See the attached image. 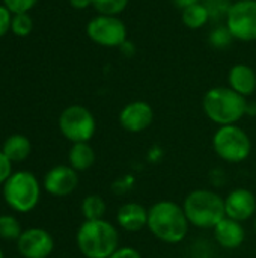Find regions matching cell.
<instances>
[{
	"instance_id": "obj_1",
	"label": "cell",
	"mask_w": 256,
	"mask_h": 258,
	"mask_svg": "<svg viewBox=\"0 0 256 258\" xmlns=\"http://www.w3.org/2000/svg\"><path fill=\"white\" fill-rule=\"evenodd\" d=\"M146 228L157 240L167 245H178L187 237L190 224L183 206L161 200L148 209Z\"/></svg>"
},
{
	"instance_id": "obj_2",
	"label": "cell",
	"mask_w": 256,
	"mask_h": 258,
	"mask_svg": "<svg viewBox=\"0 0 256 258\" xmlns=\"http://www.w3.org/2000/svg\"><path fill=\"white\" fill-rule=\"evenodd\" d=\"M249 101L229 86H216L205 92L202 98V109L207 118L222 125H232L247 115Z\"/></svg>"
},
{
	"instance_id": "obj_3",
	"label": "cell",
	"mask_w": 256,
	"mask_h": 258,
	"mask_svg": "<svg viewBox=\"0 0 256 258\" xmlns=\"http://www.w3.org/2000/svg\"><path fill=\"white\" fill-rule=\"evenodd\" d=\"M75 240L78 251L86 258H109L121 246L118 228L106 219L84 221Z\"/></svg>"
},
{
	"instance_id": "obj_4",
	"label": "cell",
	"mask_w": 256,
	"mask_h": 258,
	"mask_svg": "<svg viewBox=\"0 0 256 258\" xmlns=\"http://www.w3.org/2000/svg\"><path fill=\"white\" fill-rule=\"evenodd\" d=\"M183 209L189 224L199 230H213L226 218L225 198L210 189H195L187 194Z\"/></svg>"
},
{
	"instance_id": "obj_5",
	"label": "cell",
	"mask_w": 256,
	"mask_h": 258,
	"mask_svg": "<svg viewBox=\"0 0 256 258\" xmlns=\"http://www.w3.org/2000/svg\"><path fill=\"white\" fill-rule=\"evenodd\" d=\"M211 144L217 157L232 165L244 162L252 153L250 136L237 124L219 127Z\"/></svg>"
},
{
	"instance_id": "obj_6",
	"label": "cell",
	"mask_w": 256,
	"mask_h": 258,
	"mask_svg": "<svg viewBox=\"0 0 256 258\" xmlns=\"http://www.w3.org/2000/svg\"><path fill=\"white\" fill-rule=\"evenodd\" d=\"M41 189L32 172L20 171L12 174L3 184V197L9 207L20 213H27L39 201Z\"/></svg>"
},
{
	"instance_id": "obj_7",
	"label": "cell",
	"mask_w": 256,
	"mask_h": 258,
	"mask_svg": "<svg viewBox=\"0 0 256 258\" xmlns=\"http://www.w3.org/2000/svg\"><path fill=\"white\" fill-rule=\"evenodd\" d=\"M59 128L62 135L72 144L89 142L95 135L97 122L89 109L80 104H74L60 113Z\"/></svg>"
},
{
	"instance_id": "obj_8",
	"label": "cell",
	"mask_w": 256,
	"mask_h": 258,
	"mask_svg": "<svg viewBox=\"0 0 256 258\" xmlns=\"http://www.w3.org/2000/svg\"><path fill=\"white\" fill-rule=\"evenodd\" d=\"M89 39L101 47H121L127 41V27L119 17L101 15L91 18L86 26Z\"/></svg>"
},
{
	"instance_id": "obj_9",
	"label": "cell",
	"mask_w": 256,
	"mask_h": 258,
	"mask_svg": "<svg viewBox=\"0 0 256 258\" xmlns=\"http://www.w3.org/2000/svg\"><path fill=\"white\" fill-rule=\"evenodd\" d=\"M225 21L234 39L243 42L256 41V0L234 2Z\"/></svg>"
},
{
	"instance_id": "obj_10",
	"label": "cell",
	"mask_w": 256,
	"mask_h": 258,
	"mask_svg": "<svg viewBox=\"0 0 256 258\" xmlns=\"http://www.w3.org/2000/svg\"><path fill=\"white\" fill-rule=\"evenodd\" d=\"M119 125L128 133H142L151 127L154 121V110L149 103L136 100L125 104L119 112Z\"/></svg>"
},
{
	"instance_id": "obj_11",
	"label": "cell",
	"mask_w": 256,
	"mask_h": 258,
	"mask_svg": "<svg viewBox=\"0 0 256 258\" xmlns=\"http://www.w3.org/2000/svg\"><path fill=\"white\" fill-rule=\"evenodd\" d=\"M54 249L51 234L42 228H30L21 233L18 251L24 258H47Z\"/></svg>"
},
{
	"instance_id": "obj_12",
	"label": "cell",
	"mask_w": 256,
	"mask_h": 258,
	"mask_svg": "<svg viewBox=\"0 0 256 258\" xmlns=\"http://www.w3.org/2000/svg\"><path fill=\"white\" fill-rule=\"evenodd\" d=\"M225 212L228 218L238 222H246L252 219L256 213L255 194L244 187H237L231 190L225 198Z\"/></svg>"
},
{
	"instance_id": "obj_13",
	"label": "cell",
	"mask_w": 256,
	"mask_h": 258,
	"mask_svg": "<svg viewBox=\"0 0 256 258\" xmlns=\"http://www.w3.org/2000/svg\"><path fill=\"white\" fill-rule=\"evenodd\" d=\"M78 186V174L71 166L59 165L50 169L44 178L45 190L53 197H68Z\"/></svg>"
},
{
	"instance_id": "obj_14",
	"label": "cell",
	"mask_w": 256,
	"mask_h": 258,
	"mask_svg": "<svg viewBox=\"0 0 256 258\" xmlns=\"http://www.w3.org/2000/svg\"><path fill=\"white\" fill-rule=\"evenodd\" d=\"M213 237L222 249L234 251L244 243L246 228L243 227V222L234 221L226 216L213 228Z\"/></svg>"
},
{
	"instance_id": "obj_15",
	"label": "cell",
	"mask_w": 256,
	"mask_h": 258,
	"mask_svg": "<svg viewBox=\"0 0 256 258\" xmlns=\"http://www.w3.org/2000/svg\"><path fill=\"white\" fill-rule=\"evenodd\" d=\"M116 224L127 233H139L148 225V209L140 203H125L116 212Z\"/></svg>"
},
{
	"instance_id": "obj_16",
	"label": "cell",
	"mask_w": 256,
	"mask_h": 258,
	"mask_svg": "<svg viewBox=\"0 0 256 258\" xmlns=\"http://www.w3.org/2000/svg\"><path fill=\"white\" fill-rule=\"evenodd\" d=\"M229 88L243 97H249L256 91V73L250 65L237 63L229 70L228 74Z\"/></svg>"
},
{
	"instance_id": "obj_17",
	"label": "cell",
	"mask_w": 256,
	"mask_h": 258,
	"mask_svg": "<svg viewBox=\"0 0 256 258\" xmlns=\"http://www.w3.org/2000/svg\"><path fill=\"white\" fill-rule=\"evenodd\" d=\"M95 159H97L95 151L89 145V142L72 144L69 154H68L69 166L72 169H75L77 172H83V171H88L89 168H92L95 163Z\"/></svg>"
},
{
	"instance_id": "obj_18",
	"label": "cell",
	"mask_w": 256,
	"mask_h": 258,
	"mask_svg": "<svg viewBox=\"0 0 256 258\" xmlns=\"http://www.w3.org/2000/svg\"><path fill=\"white\" fill-rule=\"evenodd\" d=\"M2 151L11 162H21L30 154L32 144L23 135H12L3 142Z\"/></svg>"
},
{
	"instance_id": "obj_19",
	"label": "cell",
	"mask_w": 256,
	"mask_h": 258,
	"mask_svg": "<svg viewBox=\"0 0 256 258\" xmlns=\"http://www.w3.org/2000/svg\"><path fill=\"white\" fill-rule=\"evenodd\" d=\"M181 20H183L184 26L189 29H201L208 23L210 14H208L207 6L204 5V2H201V3H196V5H192V6L183 9Z\"/></svg>"
},
{
	"instance_id": "obj_20",
	"label": "cell",
	"mask_w": 256,
	"mask_h": 258,
	"mask_svg": "<svg viewBox=\"0 0 256 258\" xmlns=\"http://www.w3.org/2000/svg\"><path fill=\"white\" fill-rule=\"evenodd\" d=\"M80 209L84 221H98L106 215V203L100 195H88L81 201Z\"/></svg>"
},
{
	"instance_id": "obj_21",
	"label": "cell",
	"mask_w": 256,
	"mask_h": 258,
	"mask_svg": "<svg viewBox=\"0 0 256 258\" xmlns=\"http://www.w3.org/2000/svg\"><path fill=\"white\" fill-rule=\"evenodd\" d=\"M130 0H92V8L101 15L118 17L125 11Z\"/></svg>"
},
{
	"instance_id": "obj_22",
	"label": "cell",
	"mask_w": 256,
	"mask_h": 258,
	"mask_svg": "<svg viewBox=\"0 0 256 258\" xmlns=\"http://www.w3.org/2000/svg\"><path fill=\"white\" fill-rule=\"evenodd\" d=\"M208 41H210V44H211L214 48H217V50H225V48H228V47L232 44L234 36H232L231 30L228 29V26L225 24V26H217V27H214V29L210 32Z\"/></svg>"
},
{
	"instance_id": "obj_23",
	"label": "cell",
	"mask_w": 256,
	"mask_h": 258,
	"mask_svg": "<svg viewBox=\"0 0 256 258\" xmlns=\"http://www.w3.org/2000/svg\"><path fill=\"white\" fill-rule=\"evenodd\" d=\"M20 236H21V228L18 221L9 215L0 216V237L6 240H14V239L18 240Z\"/></svg>"
},
{
	"instance_id": "obj_24",
	"label": "cell",
	"mask_w": 256,
	"mask_h": 258,
	"mask_svg": "<svg viewBox=\"0 0 256 258\" xmlns=\"http://www.w3.org/2000/svg\"><path fill=\"white\" fill-rule=\"evenodd\" d=\"M33 29V21L32 17L26 14H14L12 15V24H11V32L17 36H27Z\"/></svg>"
},
{
	"instance_id": "obj_25",
	"label": "cell",
	"mask_w": 256,
	"mask_h": 258,
	"mask_svg": "<svg viewBox=\"0 0 256 258\" xmlns=\"http://www.w3.org/2000/svg\"><path fill=\"white\" fill-rule=\"evenodd\" d=\"M204 5L208 9L210 18L217 20V18H225L228 17L229 8H231V0H205Z\"/></svg>"
},
{
	"instance_id": "obj_26",
	"label": "cell",
	"mask_w": 256,
	"mask_h": 258,
	"mask_svg": "<svg viewBox=\"0 0 256 258\" xmlns=\"http://www.w3.org/2000/svg\"><path fill=\"white\" fill-rule=\"evenodd\" d=\"M213 243L205 239H198L192 243L190 248V258H214Z\"/></svg>"
},
{
	"instance_id": "obj_27",
	"label": "cell",
	"mask_w": 256,
	"mask_h": 258,
	"mask_svg": "<svg viewBox=\"0 0 256 258\" xmlns=\"http://www.w3.org/2000/svg\"><path fill=\"white\" fill-rule=\"evenodd\" d=\"M38 0H3V5L12 12V14H26L29 12Z\"/></svg>"
},
{
	"instance_id": "obj_28",
	"label": "cell",
	"mask_w": 256,
	"mask_h": 258,
	"mask_svg": "<svg viewBox=\"0 0 256 258\" xmlns=\"http://www.w3.org/2000/svg\"><path fill=\"white\" fill-rule=\"evenodd\" d=\"M12 15H14V14H12L5 5H0V38L5 36V35L11 30Z\"/></svg>"
},
{
	"instance_id": "obj_29",
	"label": "cell",
	"mask_w": 256,
	"mask_h": 258,
	"mask_svg": "<svg viewBox=\"0 0 256 258\" xmlns=\"http://www.w3.org/2000/svg\"><path fill=\"white\" fill-rule=\"evenodd\" d=\"M109 258H143L142 254L131 246H119Z\"/></svg>"
},
{
	"instance_id": "obj_30",
	"label": "cell",
	"mask_w": 256,
	"mask_h": 258,
	"mask_svg": "<svg viewBox=\"0 0 256 258\" xmlns=\"http://www.w3.org/2000/svg\"><path fill=\"white\" fill-rule=\"evenodd\" d=\"M11 175V160L3 154V151H0V184H5Z\"/></svg>"
},
{
	"instance_id": "obj_31",
	"label": "cell",
	"mask_w": 256,
	"mask_h": 258,
	"mask_svg": "<svg viewBox=\"0 0 256 258\" xmlns=\"http://www.w3.org/2000/svg\"><path fill=\"white\" fill-rule=\"evenodd\" d=\"M69 5L74 9H86L92 6V0H69Z\"/></svg>"
},
{
	"instance_id": "obj_32",
	"label": "cell",
	"mask_w": 256,
	"mask_h": 258,
	"mask_svg": "<svg viewBox=\"0 0 256 258\" xmlns=\"http://www.w3.org/2000/svg\"><path fill=\"white\" fill-rule=\"evenodd\" d=\"M174 2V5L178 8V9H186V8H189V6H192V5H196V3H201L202 0H172Z\"/></svg>"
},
{
	"instance_id": "obj_33",
	"label": "cell",
	"mask_w": 256,
	"mask_h": 258,
	"mask_svg": "<svg viewBox=\"0 0 256 258\" xmlns=\"http://www.w3.org/2000/svg\"><path fill=\"white\" fill-rule=\"evenodd\" d=\"M121 48V51L125 54V56H131V54H134V51H136V48H134V44L133 42H130L128 39L119 47Z\"/></svg>"
},
{
	"instance_id": "obj_34",
	"label": "cell",
	"mask_w": 256,
	"mask_h": 258,
	"mask_svg": "<svg viewBox=\"0 0 256 258\" xmlns=\"http://www.w3.org/2000/svg\"><path fill=\"white\" fill-rule=\"evenodd\" d=\"M253 228H255V233H256V218H255V222H253Z\"/></svg>"
},
{
	"instance_id": "obj_35",
	"label": "cell",
	"mask_w": 256,
	"mask_h": 258,
	"mask_svg": "<svg viewBox=\"0 0 256 258\" xmlns=\"http://www.w3.org/2000/svg\"><path fill=\"white\" fill-rule=\"evenodd\" d=\"M0 258H3V254H2V251H0Z\"/></svg>"
}]
</instances>
